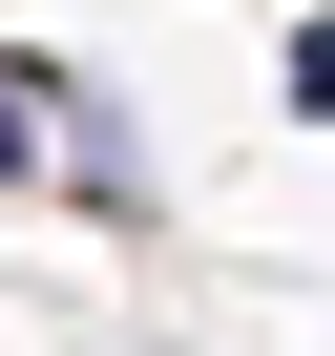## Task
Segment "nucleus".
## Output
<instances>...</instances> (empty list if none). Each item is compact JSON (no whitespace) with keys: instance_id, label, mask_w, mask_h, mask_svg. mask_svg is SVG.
I'll return each instance as SVG.
<instances>
[{"instance_id":"obj_1","label":"nucleus","mask_w":335,"mask_h":356,"mask_svg":"<svg viewBox=\"0 0 335 356\" xmlns=\"http://www.w3.org/2000/svg\"><path fill=\"white\" fill-rule=\"evenodd\" d=\"M63 189H84V210H147V126H126V105H63Z\"/></svg>"},{"instance_id":"obj_2","label":"nucleus","mask_w":335,"mask_h":356,"mask_svg":"<svg viewBox=\"0 0 335 356\" xmlns=\"http://www.w3.org/2000/svg\"><path fill=\"white\" fill-rule=\"evenodd\" d=\"M63 105H84V84H63V63H0V168H22V147H42V126H63Z\"/></svg>"}]
</instances>
